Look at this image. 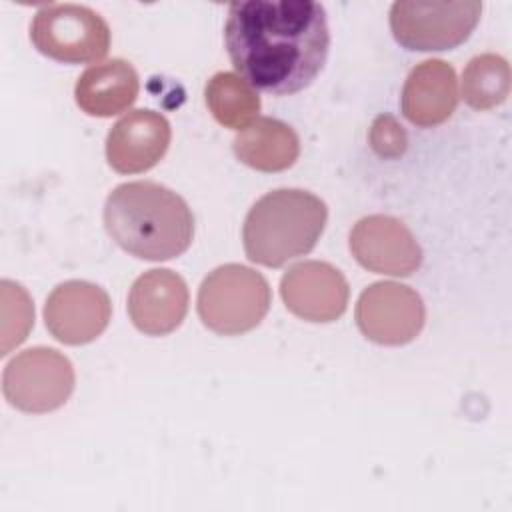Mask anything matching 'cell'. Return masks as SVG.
<instances>
[{"mask_svg":"<svg viewBox=\"0 0 512 512\" xmlns=\"http://www.w3.org/2000/svg\"><path fill=\"white\" fill-rule=\"evenodd\" d=\"M224 44L254 90L288 96L314 82L326 64V10L312 0H244L228 6Z\"/></svg>","mask_w":512,"mask_h":512,"instance_id":"1","label":"cell"},{"mask_svg":"<svg viewBox=\"0 0 512 512\" xmlns=\"http://www.w3.org/2000/svg\"><path fill=\"white\" fill-rule=\"evenodd\" d=\"M370 144L378 156L396 158L406 150V132L392 116L382 114L370 128Z\"/></svg>","mask_w":512,"mask_h":512,"instance_id":"19","label":"cell"},{"mask_svg":"<svg viewBox=\"0 0 512 512\" xmlns=\"http://www.w3.org/2000/svg\"><path fill=\"white\" fill-rule=\"evenodd\" d=\"M482 14L478 0L462 2H394L390 30L400 46L418 52L452 50L466 42Z\"/></svg>","mask_w":512,"mask_h":512,"instance_id":"6","label":"cell"},{"mask_svg":"<svg viewBox=\"0 0 512 512\" xmlns=\"http://www.w3.org/2000/svg\"><path fill=\"white\" fill-rule=\"evenodd\" d=\"M234 154L254 170L280 172L298 160L300 140L288 124L264 116L236 134Z\"/></svg>","mask_w":512,"mask_h":512,"instance_id":"16","label":"cell"},{"mask_svg":"<svg viewBox=\"0 0 512 512\" xmlns=\"http://www.w3.org/2000/svg\"><path fill=\"white\" fill-rule=\"evenodd\" d=\"M104 226L110 238L142 260H170L188 250L194 216L188 204L156 182H126L106 198Z\"/></svg>","mask_w":512,"mask_h":512,"instance_id":"2","label":"cell"},{"mask_svg":"<svg viewBox=\"0 0 512 512\" xmlns=\"http://www.w3.org/2000/svg\"><path fill=\"white\" fill-rule=\"evenodd\" d=\"M170 124L154 110H132L106 138V160L120 174H138L156 166L170 146Z\"/></svg>","mask_w":512,"mask_h":512,"instance_id":"12","label":"cell"},{"mask_svg":"<svg viewBox=\"0 0 512 512\" xmlns=\"http://www.w3.org/2000/svg\"><path fill=\"white\" fill-rule=\"evenodd\" d=\"M2 390L8 404L22 412H52L70 398L74 390V368L54 348H28L6 364Z\"/></svg>","mask_w":512,"mask_h":512,"instance_id":"7","label":"cell"},{"mask_svg":"<svg viewBox=\"0 0 512 512\" xmlns=\"http://www.w3.org/2000/svg\"><path fill=\"white\" fill-rule=\"evenodd\" d=\"M188 312V286L172 270L154 268L136 278L128 294L132 324L148 336L176 330Z\"/></svg>","mask_w":512,"mask_h":512,"instance_id":"13","label":"cell"},{"mask_svg":"<svg viewBox=\"0 0 512 512\" xmlns=\"http://www.w3.org/2000/svg\"><path fill=\"white\" fill-rule=\"evenodd\" d=\"M34 48L64 64L96 62L108 54L110 28L104 18L80 4H46L32 24Z\"/></svg>","mask_w":512,"mask_h":512,"instance_id":"5","label":"cell"},{"mask_svg":"<svg viewBox=\"0 0 512 512\" xmlns=\"http://www.w3.org/2000/svg\"><path fill=\"white\" fill-rule=\"evenodd\" d=\"M76 104L90 116L108 118L130 108L138 96V74L126 60L90 66L76 82Z\"/></svg>","mask_w":512,"mask_h":512,"instance_id":"15","label":"cell"},{"mask_svg":"<svg viewBox=\"0 0 512 512\" xmlns=\"http://www.w3.org/2000/svg\"><path fill=\"white\" fill-rule=\"evenodd\" d=\"M204 96L212 116L226 128L242 130L260 112L258 92L232 72L214 74L204 88Z\"/></svg>","mask_w":512,"mask_h":512,"instance_id":"17","label":"cell"},{"mask_svg":"<svg viewBox=\"0 0 512 512\" xmlns=\"http://www.w3.org/2000/svg\"><path fill=\"white\" fill-rule=\"evenodd\" d=\"M110 316L112 304L108 294L100 286L84 280L58 284L44 306L48 332L68 346L96 340L106 330Z\"/></svg>","mask_w":512,"mask_h":512,"instance_id":"9","label":"cell"},{"mask_svg":"<svg viewBox=\"0 0 512 512\" xmlns=\"http://www.w3.org/2000/svg\"><path fill=\"white\" fill-rule=\"evenodd\" d=\"M424 302L416 290L398 282H376L368 286L356 304L360 332L384 346L412 342L424 326Z\"/></svg>","mask_w":512,"mask_h":512,"instance_id":"8","label":"cell"},{"mask_svg":"<svg viewBox=\"0 0 512 512\" xmlns=\"http://www.w3.org/2000/svg\"><path fill=\"white\" fill-rule=\"evenodd\" d=\"M350 250L360 266L376 274L410 276L422 264L420 244L406 224L384 214H372L354 224Z\"/></svg>","mask_w":512,"mask_h":512,"instance_id":"10","label":"cell"},{"mask_svg":"<svg viewBox=\"0 0 512 512\" xmlns=\"http://www.w3.org/2000/svg\"><path fill=\"white\" fill-rule=\"evenodd\" d=\"M510 92V66L498 54H480L462 74V98L474 110H488L506 100Z\"/></svg>","mask_w":512,"mask_h":512,"instance_id":"18","label":"cell"},{"mask_svg":"<svg viewBox=\"0 0 512 512\" xmlns=\"http://www.w3.org/2000/svg\"><path fill=\"white\" fill-rule=\"evenodd\" d=\"M270 302V286L260 272L224 264L204 278L198 290V316L212 332L238 336L264 320Z\"/></svg>","mask_w":512,"mask_h":512,"instance_id":"4","label":"cell"},{"mask_svg":"<svg viewBox=\"0 0 512 512\" xmlns=\"http://www.w3.org/2000/svg\"><path fill=\"white\" fill-rule=\"evenodd\" d=\"M280 294L294 316L308 322H334L348 306L350 288L338 268L308 260L286 270L280 280Z\"/></svg>","mask_w":512,"mask_h":512,"instance_id":"11","label":"cell"},{"mask_svg":"<svg viewBox=\"0 0 512 512\" xmlns=\"http://www.w3.org/2000/svg\"><path fill=\"white\" fill-rule=\"evenodd\" d=\"M458 104L456 72L444 60H424L408 74L400 106L402 114L420 128L446 122Z\"/></svg>","mask_w":512,"mask_h":512,"instance_id":"14","label":"cell"},{"mask_svg":"<svg viewBox=\"0 0 512 512\" xmlns=\"http://www.w3.org/2000/svg\"><path fill=\"white\" fill-rule=\"evenodd\" d=\"M326 218V204L306 190L280 188L264 194L242 228L248 260L278 268L308 254L324 232Z\"/></svg>","mask_w":512,"mask_h":512,"instance_id":"3","label":"cell"}]
</instances>
